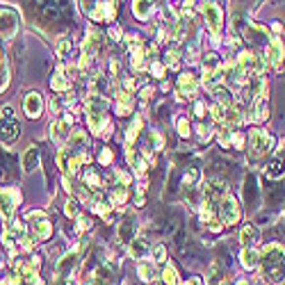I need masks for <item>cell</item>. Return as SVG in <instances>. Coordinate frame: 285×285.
<instances>
[{"mask_svg": "<svg viewBox=\"0 0 285 285\" xmlns=\"http://www.w3.org/2000/svg\"><path fill=\"white\" fill-rule=\"evenodd\" d=\"M201 9H203V16H205V21H208V25H210V30H212V35H214V46H217V43H219L221 25H224V12H221V7L217 5V2H203Z\"/></svg>", "mask_w": 285, "mask_h": 285, "instance_id": "obj_1", "label": "cell"}, {"mask_svg": "<svg viewBox=\"0 0 285 285\" xmlns=\"http://www.w3.org/2000/svg\"><path fill=\"white\" fill-rule=\"evenodd\" d=\"M283 260H285V251L279 244H269L267 249L262 251V265H265L267 274H279Z\"/></svg>", "mask_w": 285, "mask_h": 285, "instance_id": "obj_2", "label": "cell"}, {"mask_svg": "<svg viewBox=\"0 0 285 285\" xmlns=\"http://www.w3.org/2000/svg\"><path fill=\"white\" fill-rule=\"evenodd\" d=\"M219 212H221V221H224V224H238V219H240L238 199L226 194L219 201Z\"/></svg>", "mask_w": 285, "mask_h": 285, "instance_id": "obj_3", "label": "cell"}, {"mask_svg": "<svg viewBox=\"0 0 285 285\" xmlns=\"http://www.w3.org/2000/svg\"><path fill=\"white\" fill-rule=\"evenodd\" d=\"M269 117V107H267V94H258L253 96V105H251V112L246 117V121H253V123H262L267 121Z\"/></svg>", "mask_w": 285, "mask_h": 285, "instance_id": "obj_4", "label": "cell"}, {"mask_svg": "<svg viewBox=\"0 0 285 285\" xmlns=\"http://www.w3.org/2000/svg\"><path fill=\"white\" fill-rule=\"evenodd\" d=\"M269 146H272V137L265 130H260V128H255L251 132V155L260 158V155H265L269 151Z\"/></svg>", "mask_w": 285, "mask_h": 285, "instance_id": "obj_5", "label": "cell"}, {"mask_svg": "<svg viewBox=\"0 0 285 285\" xmlns=\"http://www.w3.org/2000/svg\"><path fill=\"white\" fill-rule=\"evenodd\" d=\"M71 123H73L71 114H66L64 119H55L53 123H50V137H53V142H57V144L66 142V137L71 132Z\"/></svg>", "mask_w": 285, "mask_h": 285, "instance_id": "obj_6", "label": "cell"}, {"mask_svg": "<svg viewBox=\"0 0 285 285\" xmlns=\"http://www.w3.org/2000/svg\"><path fill=\"white\" fill-rule=\"evenodd\" d=\"M23 107H25V114H28L30 119H37V117H41V112H43V98H41V94H37V91H30V94L25 96Z\"/></svg>", "mask_w": 285, "mask_h": 285, "instance_id": "obj_7", "label": "cell"}, {"mask_svg": "<svg viewBox=\"0 0 285 285\" xmlns=\"http://www.w3.org/2000/svg\"><path fill=\"white\" fill-rule=\"evenodd\" d=\"M16 199L18 194L14 190H2L0 187V214L2 217H12L14 208H16Z\"/></svg>", "mask_w": 285, "mask_h": 285, "instance_id": "obj_8", "label": "cell"}, {"mask_svg": "<svg viewBox=\"0 0 285 285\" xmlns=\"http://www.w3.org/2000/svg\"><path fill=\"white\" fill-rule=\"evenodd\" d=\"M18 28V18L14 12H7V9H0V35L2 37H12Z\"/></svg>", "mask_w": 285, "mask_h": 285, "instance_id": "obj_9", "label": "cell"}, {"mask_svg": "<svg viewBox=\"0 0 285 285\" xmlns=\"http://www.w3.org/2000/svg\"><path fill=\"white\" fill-rule=\"evenodd\" d=\"M18 130H21V128H18V123L14 119H0V139H2V142H14V139H16L18 137Z\"/></svg>", "mask_w": 285, "mask_h": 285, "instance_id": "obj_10", "label": "cell"}, {"mask_svg": "<svg viewBox=\"0 0 285 285\" xmlns=\"http://www.w3.org/2000/svg\"><path fill=\"white\" fill-rule=\"evenodd\" d=\"M196 78L192 76V73H183V76L178 78V89H180V96L183 98H190V96H194L196 91Z\"/></svg>", "mask_w": 285, "mask_h": 285, "instance_id": "obj_11", "label": "cell"}, {"mask_svg": "<svg viewBox=\"0 0 285 285\" xmlns=\"http://www.w3.org/2000/svg\"><path fill=\"white\" fill-rule=\"evenodd\" d=\"M128 253H130L132 260H142V258H146V253H149V244H146V240L135 238L130 242V246H128Z\"/></svg>", "mask_w": 285, "mask_h": 285, "instance_id": "obj_12", "label": "cell"}, {"mask_svg": "<svg viewBox=\"0 0 285 285\" xmlns=\"http://www.w3.org/2000/svg\"><path fill=\"white\" fill-rule=\"evenodd\" d=\"M240 260H242V267L244 269H255L260 265V253L255 249H242L240 253Z\"/></svg>", "mask_w": 285, "mask_h": 285, "instance_id": "obj_13", "label": "cell"}, {"mask_svg": "<svg viewBox=\"0 0 285 285\" xmlns=\"http://www.w3.org/2000/svg\"><path fill=\"white\" fill-rule=\"evenodd\" d=\"M135 231H137L135 219L121 221L119 224V240L121 242H132V240H135Z\"/></svg>", "mask_w": 285, "mask_h": 285, "instance_id": "obj_14", "label": "cell"}, {"mask_svg": "<svg viewBox=\"0 0 285 285\" xmlns=\"http://www.w3.org/2000/svg\"><path fill=\"white\" fill-rule=\"evenodd\" d=\"M283 55H285L283 43H281L279 39H274V41L267 46V60L272 62V64H281V60H283Z\"/></svg>", "mask_w": 285, "mask_h": 285, "instance_id": "obj_15", "label": "cell"}, {"mask_svg": "<svg viewBox=\"0 0 285 285\" xmlns=\"http://www.w3.org/2000/svg\"><path fill=\"white\" fill-rule=\"evenodd\" d=\"M258 235H260V233H258L255 226H244L242 231H240V244H242L244 249H249L251 244L258 240Z\"/></svg>", "mask_w": 285, "mask_h": 285, "instance_id": "obj_16", "label": "cell"}, {"mask_svg": "<svg viewBox=\"0 0 285 285\" xmlns=\"http://www.w3.org/2000/svg\"><path fill=\"white\" fill-rule=\"evenodd\" d=\"M37 166H39V151H37L35 146H30L23 155V171L30 173V171H35Z\"/></svg>", "mask_w": 285, "mask_h": 285, "instance_id": "obj_17", "label": "cell"}, {"mask_svg": "<svg viewBox=\"0 0 285 285\" xmlns=\"http://www.w3.org/2000/svg\"><path fill=\"white\" fill-rule=\"evenodd\" d=\"M32 233H35V238H39V240H48L50 233H53V226H50L48 219L37 221V224H32Z\"/></svg>", "mask_w": 285, "mask_h": 285, "instance_id": "obj_18", "label": "cell"}, {"mask_svg": "<svg viewBox=\"0 0 285 285\" xmlns=\"http://www.w3.org/2000/svg\"><path fill=\"white\" fill-rule=\"evenodd\" d=\"M50 87H53L55 91H66L69 87H71V82H69V80L64 78V69H62V66L57 69V71H55L53 80H50Z\"/></svg>", "mask_w": 285, "mask_h": 285, "instance_id": "obj_19", "label": "cell"}, {"mask_svg": "<svg viewBox=\"0 0 285 285\" xmlns=\"http://www.w3.org/2000/svg\"><path fill=\"white\" fill-rule=\"evenodd\" d=\"M224 123L228 125V128H238V125L244 123V117L240 114V110H233V107H228V110H226V117H224Z\"/></svg>", "mask_w": 285, "mask_h": 285, "instance_id": "obj_20", "label": "cell"}, {"mask_svg": "<svg viewBox=\"0 0 285 285\" xmlns=\"http://www.w3.org/2000/svg\"><path fill=\"white\" fill-rule=\"evenodd\" d=\"M151 2H144V0H137L135 5H132V12H135V16L139 18V21H146L149 18V14H151Z\"/></svg>", "mask_w": 285, "mask_h": 285, "instance_id": "obj_21", "label": "cell"}, {"mask_svg": "<svg viewBox=\"0 0 285 285\" xmlns=\"http://www.w3.org/2000/svg\"><path fill=\"white\" fill-rule=\"evenodd\" d=\"M128 160H130V164L135 166V173L137 176H144V169H146V162L139 158V155L135 153V151H128Z\"/></svg>", "mask_w": 285, "mask_h": 285, "instance_id": "obj_22", "label": "cell"}, {"mask_svg": "<svg viewBox=\"0 0 285 285\" xmlns=\"http://www.w3.org/2000/svg\"><path fill=\"white\" fill-rule=\"evenodd\" d=\"M139 130H142V119L139 117H135V121H132V125L128 128V135H125V144L130 146L132 142L137 139V135H139Z\"/></svg>", "mask_w": 285, "mask_h": 285, "instance_id": "obj_23", "label": "cell"}, {"mask_svg": "<svg viewBox=\"0 0 285 285\" xmlns=\"http://www.w3.org/2000/svg\"><path fill=\"white\" fill-rule=\"evenodd\" d=\"M137 272H139V276H142L144 281H153L155 279V265L153 262H142V265L137 267Z\"/></svg>", "mask_w": 285, "mask_h": 285, "instance_id": "obj_24", "label": "cell"}, {"mask_svg": "<svg viewBox=\"0 0 285 285\" xmlns=\"http://www.w3.org/2000/svg\"><path fill=\"white\" fill-rule=\"evenodd\" d=\"M164 283L166 285H178V272H176V267H173V265H166V269H164Z\"/></svg>", "mask_w": 285, "mask_h": 285, "instance_id": "obj_25", "label": "cell"}, {"mask_svg": "<svg viewBox=\"0 0 285 285\" xmlns=\"http://www.w3.org/2000/svg\"><path fill=\"white\" fill-rule=\"evenodd\" d=\"M125 199H128V187H123V185H117V190L112 192V201L114 203H123Z\"/></svg>", "mask_w": 285, "mask_h": 285, "instance_id": "obj_26", "label": "cell"}, {"mask_svg": "<svg viewBox=\"0 0 285 285\" xmlns=\"http://www.w3.org/2000/svg\"><path fill=\"white\" fill-rule=\"evenodd\" d=\"M212 94L217 96V101H219L221 105H226V103H231V94H228V89H226V87H214Z\"/></svg>", "mask_w": 285, "mask_h": 285, "instance_id": "obj_27", "label": "cell"}, {"mask_svg": "<svg viewBox=\"0 0 285 285\" xmlns=\"http://www.w3.org/2000/svg\"><path fill=\"white\" fill-rule=\"evenodd\" d=\"M55 50H57V55H60V57H66V55H69V50H71V43H69V39H66V37H62L60 41H57V48H55Z\"/></svg>", "mask_w": 285, "mask_h": 285, "instance_id": "obj_28", "label": "cell"}, {"mask_svg": "<svg viewBox=\"0 0 285 285\" xmlns=\"http://www.w3.org/2000/svg\"><path fill=\"white\" fill-rule=\"evenodd\" d=\"M153 260L155 262H164L166 260V249H164V244H158V246H153Z\"/></svg>", "mask_w": 285, "mask_h": 285, "instance_id": "obj_29", "label": "cell"}, {"mask_svg": "<svg viewBox=\"0 0 285 285\" xmlns=\"http://www.w3.org/2000/svg\"><path fill=\"white\" fill-rule=\"evenodd\" d=\"M226 110H228L226 105H221V103H214V105H212V117H214L217 121H224Z\"/></svg>", "mask_w": 285, "mask_h": 285, "instance_id": "obj_30", "label": "cell"}, {"mask_svg": "<svg viewBox=\"0 0 285 285\" xmlns=\"http://www.w3.org/2000/svg\"><path fill=\"white\" fill-rule=\"evenodd\" d=\"M84 144H87V135H82V132H73V137H71L73 151H76V146H84Z\"/></svg>", "mask_w": 285, "mask_h": 285, "instance_id": "obj_31", "label": "cell"}, {"mask_svg": "<svg viewBox=\"0 0 285 285\" xmlns=\"http://www.w3.org/2000/svg\"><path fill=\"white\" fill-rule=\"evenodd\" d=\"M178 60H180L178 50H169V53H166V64L171 66V69H178Z\"/></svg>", "mask_w": 285, "mask_h": 285, "instance_id": "obj_32", "label": "cell"}, {"mask_svg": "<svg viewBox=\"0 0 285 285\" xmlns=\"http://www.w3.org/2000/svg\"><path fill=\"white\" fill-rule=\"evenodd\" d=\"M84 180H87V185H91V187H94V190H98V187H101V178H98V176H96V173H87V176H84Z\"/></svg>", "mask_w": 285, "mask_h": 285, "instance_id": "obj_33", "label": "cell"}, {"mask_svg": "<svg viewBox=\"0 0 285 285\" xmlns=\"http://www.w3.org/2000/svg\"><path fill=\"white\" fill-rule=\"evenodd\" d=\"M89 228V219L87 217H78V224H76V233H84Z\"/></svg>", "mask_w": 285, "mask_h": 285, "instance_id": "obj_34", "label": "cell"}, {"mask_svg": "<svg viewBox=\"0 0 285 285\" xmlns=\"http://www.w3.org/2000/svg\"><path fill=\"white\" fill-rule=\"evenodd\" d=\"M178 135L180 137L190 135V123H187V119H178Z\"/></svg>", "mask_w": 285, "mask_h": 285, "instance_id": "obj_35", "label": "cell"}, {"mask_svg": "<svg viewBox=\"0 0 285 285\" xmlns=\"http://www.w3.org/2000/svg\"><path fill=\"white\" fill-rule=\"evenodd\" d=\"M219 142L224 144V146L231 144V130H228V128H221V130H219Z\"/></svg>", "mask_w": 285, "mask_h": 285, "instance_id": "obj_36", "label": "cell"}, {"mask_svg": "<svg viewBox=\"0 0 285 285\" xmlns=\"http://www.w3.org/2000/svg\"><path fill=\"white\" fill-rule=\"evenodd\" d=\"M151 73H153L155 78H162V73H164V66H162L160 62H153V64H151Z\"/></svg>", "mask_w": 285, "mask_h": 285, "instance_id": "obj_37", "label": "cell"}, {"mask_svg": "<svg viewBox=\"0 0 285 285\" xmlns=\"http://www.w3.org/2000/svg\"><path fill=\"white\" fill-rule=\"evenodd\" d=\"M196 132H199V139H201V142H205V139L210 137V128H208V125H199V128H196Z\"/></svg>", "mask_w": 285, "mask_h": 285, "instance_id": "obj_38", "label": "cell"}, {"mask_svg": "<svg viewBox=\"0 0 285 285\" xmlns=\"http://www.w3.org/2000/svg\"><path fill=\"white\" fill-rule=\"evenodd\" d=\"M151 142H153V146H155V151H160L162 146H164V142H162V137L158 135V132H151Z\"/></svg>", "mask_w": 285, "mask_h": 285, "instance_id": "obj_39", "label": "cell"}, {"mask_svg": "<svg viewBox=\"0 0 285 285\" xmlns=\"http://www.w3.org/2000/svg\"><path fill=\"white\" fill-rule=\"evenodd\" d=\"M32 246H35V242H32V238H28V235H23V238H21V249H23V251H30Z\"/></svg>", "mask_w": 285, "mask_h": 285, "instance_id": "obj_40", "label": "cell"}, {"mask_svg": "<svg viewBox=\"0 0 285 285\" xmlns=\"http://www.w3.org/2000/svg\"><path fill=\"white\" fill-rule=\"evenodd\" d=\"M112 162V151L110 149H103V153H101V164H110Z\"/></svg>", "mask_w": 285, "mask_h": 285, "instance_id": "obj_41", "label": "cell"}, {"mask_svg": "<svg viewBox=\"0 0 285 285\" xmlns=\"http://www.w3.org/2000/svg\"><path fill=\"white\" fill-rule=\"evenodd\" d=\"M66 214H69V217H76V214H78V203L76 201L66 203Z\"/></svg>", "mask_w": 285, "mask_h": 285, "instance_id": "obj_42", "label": "cell"}, {"mask_svg": "<svg viewBox=\"0 0 285 285\" xmlns=\"http://www.w3.org/2000/svg\"><path fill=\"white\" fill-rule=\"evenodd\" d=\"M7 87V69L5 66H0V91Z\"/></svg>", "mask_w": 285, "mask_h": 285, "instance_id": "obj_43", "label": "cell"}, {"mask_svg": "<svg viewBox=\"0 0 285 285\" xmlns=\"http://www.w3.org/2000/svg\"><path fill=\"white\" fill-rule=\"evenodd\" d=\"M50 110H53L55 114L60 112V110H62V101H60V98H53V101H50Z\"/></svg>", "mask_w": 285, "mask_h": 285, "instance_id": "obj_44", "label": "cell"}, {"mask_svg": "<svg viewBox=\"0 0 285 285\" xmlns=\"http://www.w3.org/2000/svg\"><path fill=\"white\" fill-rule=\"evenodd\" d=\"M132 87H135V80H132V78H123V89L130 91Z\"/></svg>", "mask_w": 285, "mask_h": 285, "instance_id": "obj_45", "label": "cell"}, {"mask_svg": "<svg viewBox=\"0 0 285 285\" xmlns=\"http://www.w3.org/2000/svg\"><path fill=\"white\" fill-rule=\"evenodd\" d=\"M194 112H196V117H203V114H205V105H203V103H196Z\"/></svg>", "mask_w": 285, "mask_h": 285, "instance_id": "obj_46", "label": "cell"}, {"mask_svg": "<svg viewBox=\"0 0 285 285\" xmlns=\"http://www.w3.org/2000/svg\"><path fill=\"white\" fill-rule=\"evenodd\" d=\"M62 183H64V190L66 192H71L73 187H71V180H69V176H64V178H62Z\"/></svg>", "mask_w": 285, "mask_h": 285, "instance_id": "obj_47", "label": "cell"}, {"mask_svg": "<svg viewBox=\"0 0 285 285\" xmlns=\"http://www.w3.org/2000/svg\"><path fill=\"white\" fill-rule=\"evenodd\" d=\"M151 94H153V89H151V87H146V89H142V94H139V96H142L144 101H146V98H149Z\"/></svg>", "mask_w": 285, "mask_h": 285, "instance_id": "obj_48", "label": "cell"}, {"mask_svg": "<svg viewBox=\"0 0 285 285\" xmlns=\"http://www.w3.org/2000/svg\"><path fill=\"white\" fill-rule=\"evenodd\" d=\"M110 35H112V39H117V41L121 39V30H119V28H114V30L110 32Z\"/></svg>", "mask_w": 285, "mask_h": 285, "instance_id": "obj_49", "label": "cell"}, {"mask_svg": "<svg viewBox=\"0 0 285 285\" xmlns=\"http://www.w3.org/2000/svg\"><path fill=\"white\" fill-rule=\"evenodd\" d=\"M9 285H21V279H16V276H14V279H9Z\"/></svg>", "mask_w": 285, "mask_h": 285, "instance_id": "obj_50", "label": "cell"}, {"mask_svg": "<svg viewBox=\"0 0 285 285\" xmlns=\"http://www.w3.org/2000/svg\"><path fill=\"white\" fill-rule=\"evenodd\" d=\"M89 285H101V283H89Z\"/></svg>", "mask_w": 285, "mask_h": 285, "instance_id": "obj_51", "label": "cell"}, {"mask_svg": "<svg viewBox=\"0 0 285 285\" xmlns=\"http://www.w3.org/2000/svg\"><path fill=\"white\" fill-rule=\"evenodd\" d=\"M178 285H180V283H178ZM183 285H190V283H183Z\"/></svg>", "mask_w": 285, "mask_h": 285, "instance_id": "obj_52", "label": "cell"}, {"mask_svg": "<svg viewBox=\"0 0 285 285\" xmlns=\"http://www.w3.org/2000/svg\"><path fill=\"white\" fill-rule=\"evenodd\" d=\"M0 62H2V55H0Z\"/></svg>", "mask_w": 285, "mask_h": 285, "instance_id": "obj_53", "label": "cell"}]
</instances>
